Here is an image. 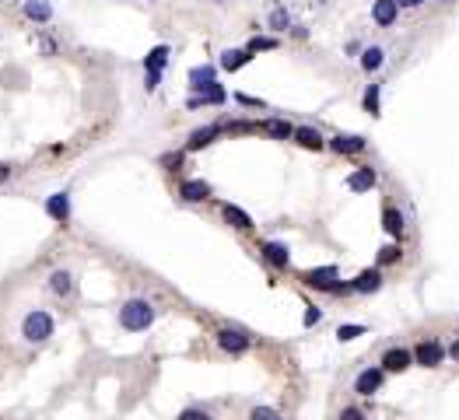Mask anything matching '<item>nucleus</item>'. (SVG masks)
<instances>
[{
    "instance_id": "nucleus-27",
    "label": "nucleus",
    "mask_w": 459,
    "mask_h": 420,
    "mask_svg": "<svg viewBox=\"0 0 459 420\" xmlns=\"http://www.w3.org/2000/svg\"><path fill=\"white\" fill-rule=\"evenodd\" d=\"M358 336H365V326H362V322H347V326L337 329V340H344V343H347V340H358Z\"/></svg>"
},
{
    "instance_id": "nucleus-14",
    "label": "nucleus",
    "mask_w": 459,
    "mask_h": 420,
    "mask_svg": "<svg viewBox=\"0 0 459 420\" xmlns=\"http://www.w3.org/2000/svg\"><path fill=\"white\" fill-rule=\"evenodd\" d=\"M225 99H228V92H225L217 81H210L207 88H200V92L189 99V109H196V105H221Z\"/></svg>"
},
{
    "instance_id": "nucleus-39",
    "label": "nucleus",
    "mask_w": 459,
    "mask_h": 420,
    "mask_svg": "<svg viewBox=\"0 0 459 420\" xmlns=\"http://www.w3.org/2000/svg\"><path fill=\"white\" fill-rule=\"evenodd\" d=\"M446 354H449V357L459 364V340H453V343H449V350H446Z\"/></svg>"
},
{
    "instance_id": "nucleus-36",
    "label": "nucleus",
    "mask_w": 459,
    "mask_h": 420,
    "mask_svg": "<svg viewBox=\"0 0 459 420\" xmlns=\"http://www.w3.org/2000/svg\"><path fill=\"white\" fill-rule=\"evenodd\" d=\"M235 102L249 105V109H263V102H260V99H249V95H235Z\"/></svg>"
},
{
    "instance_id": "nucleus-6",
    "label": "nucleus",
    "mask_w": 459,
    "mask_h": 420,
    "mask_svg": "<svg viewBox=\"0 0 459 420\" xmlns=\"http://www.w3.org/2000/svg\"><path fill=\"white\" fill-rule=\"evenodd\" d=\"M382 382H386V371H382L378 364H371V368H365V371L354 378V393H358V396H371V393L382 389Z\"/></svg>"
},
{
    "instance_id": "nucleus-40",
    "label": "nucleus",
    "mask_w": 459,
    "mask_h": 420,
    "mask_svg": "<svg viewBox=\"0 0 459 420\" xmlns=\"http://www.w3.org/2000/svg\"><path fill=\"white\" fill-rule=\"evenodd\" d=\"M396 4H400V7H421L424 0H396Z\"/></svg>"
},
{
    "instance_id": "nucleus-30",
    "label": "nucleus",
    "mask_w": 459,
    "mask_h": 420,
    "mask_svg": "<svg viewBox=\"0 0 459 420\" xmlns=\"http://www.w3.org/2000/svg\"><path fill=\"white\" fill-rule=\"evenodd\" d=\"M287 21H291V18H287V11H284V7H274V14H270V28H274V32H284V28H287Z\"/></svg>"
},
{
    "instance_id": "nucleus-23",
    "label": "nucleus",
    "mask_w": 459,
    "mask_h": 420,
    "mask_svg": "<svg viewBox=\"0 0 459 420\" xmlns=\"http://www.w3.org/2000/svg\"><path fill=\"white\" fill-rule=\"evenodd\" d=\"M382 63H386V49L382 46H368L362 53V70H368V74H375Z\"/></svg>"
},
{
    "instance_id": "nucleus-26",
    "label": "nucleus",
    "mask_w": 459,
    "mask_h": 420,
    "mask_svg": "<svg viewBox=\"0 0 459 420\" xmlns=\"http://www.w3.org/2000/svg\"><path fill=\"white\" fill-rule=\"evenodd\" d=\"M378 95H382L378 85H368L365 95H362V105H365V112H371V116H378Z\"/></svg>"
},
{
    "instance_id": "nucleus-8",
    "label": "nucleus",
    "mask_w": 459,
    "mask_h": 420,
    "mask_svg": "<svg viewBox=\"0 0 459 420\" xmlns=\"http://www.w3.org/2000/svg\"><path fill=\"white\" fill-rule=\"evenodd\" d=\"M49 291H53L56 298H74V291H78L74 273H71V270H53V273H49Z\"/></svg>"
},
{
    "instance_id": "nucleus-21",
    "label": "nucleus",
    "mask_w": 459,
    "mask_h": 420,
    "mask_svg": "<svg viewBox=\"0 0 459 420\" xmlns=\"http://www.w3.org/2000/svg\"><path fill=\"white\" fill-rule=\"evenodd\" d=\"M165 63H169V46H155V49L144 56V70H151V74H162Z\"/></svg>"
},
{
    "instance_id": "nucleus-18",
    "label": "nucleus",
    "mask_w": 459,
    "mask_h": 420,
    "mask_svg": "<svg viewBox=\"0 0 459 420\" xmlns=\"http://www.w3.org/2000/svg\"><path fill=\"white\" fill-rule=\"evenodd\" d=\"M221 214H225V221L235 228V231H253V217L246 214L242 207H235V204H225L221 207Z\"/></svg>"
},
{
    "instance_id": "nucleus-41",
    "label": "nucleus",
    "mask_w": 459,
    "mask_h": 420,
    "mask_svg": "<svg viewBox=\"0 0 459 420\" xmlns=\"http://www.w3.org/2000/svg\"><path fill=\"white\" fill-rule=\"evenodd\" d=\"M214 4H225V0H214Z\"/></svg>"
},
{
    "instance_id": "nucleus-25",
    "label": "nucleus",
    "mask_w": 459,
    "mask_h": 420,
    "mask_svg": "<svg viewBox=\"0 0 459 420\" xmlns=\"http://www.w3.org/2000/svg\"><path fill=\"white\" fill-rule=\"evenodd\" d=\"M189 81H193V88L200 92V88H207L210 81H214V67H193L189 70Z\"/></svg>"
},
{
    "instance_id": "nucleus-31",
    "label": "nucleus",
    "mask_w": 459,
    "mask_h": 420,
    "mask_svg": "<svg viewBox=\"0 0 459 420\" xmlns=\"http://www.w3.org/2000/svg\"><path fill=\"white\" fill-rule=\"evenodd\" d=\"M400 259V245H386L382 252H378V266H389V263H396Z\"/></svg>"
},
{
    "instance_id": "nucleus-16",
    "label": "nucleus",
    "mask_w": 459,
    "mask_h": 420,
    "mask_svg": "<svg viewBox=\"0 0 459 420\" xmlns=\"http://www.w3.org/2000/svg\"><path fill=\"white\" fill-rule=\"evenodd\" d=\"M46 214H49L56 224H67V221H71V197H67V193H53V197L46 200Z\"/></svg>"
},
{
    "instance_id": "nucleus-37",
    "label": "nucleus",
    "mask_w": 459,
    "mask_h": 420,
    "mask_svg": "<svg viewBox=\"0 0 459 420\" xmlns=\"http://www.w3.org/2000/svg\"><path fill=\"white\" fill-rule=\"evenodd\" d=\"M158 81H162V74H151V70H148V78H144L148 92H155V88H158Z\"/></svg>"
},
{
    "instance_id": "nucleus-33",
    "label": "nucleus",
    "mask_w": 459,
    "mask_h": 420,
    "mask_svg": "<svg viewBox=\"0 0 459 420\" xmlns=\"http://www.w3.org/2000/svg\"><path fill=\"white\" fill-rule=\"evenodd\" d=\"M179 420H210V414H207V410H200V407H189V410H183V414H179Z\"/></svg>"
},
{
    "instance_id": "nucleus-5",
    "label": "nucleus",
    "mask_w": 459,
    "mask_h": 420,
    "mask_svg": "<svg viewBox=\"0 0 459 420\" xmlns=\"http://www.w3.org/2000/svg\"><path fill=\"white\" fill-rule=\"evenodd\" d=\"M414 364V350H407V347H389L386 354H382V361H378V368L386 371V375H400V371H407Z\"/></svg>"
},
{
    "instance_id": "nucleus-2",
    "label": "nucleus",
    "mask_w": 459,
    "mask_h": 420,
    "mask_svg": "<svg viewBox=\"0 0 459 420\" xmlns=\"http://www.w3.org/2000/svg\"><path fill=\"white\" fill-rule=\"evenodd\" d=\"M53 329H56V322H53V315L46 312V309H32V312L21 319V336L28 343H46L53 336Z\"/></svg>"
},
{
    "instance_id": "nucleus-35",
    "label": "nucleus",
    "mask_w": 459,
    "mask_h": 420,
    "mask_svg": "<svg viewBox=\"0 0 459 420\" xmlns=\"http://www.w3.org/2000/svg\"><path fill=\"white\" fill-rule=\"evenodd\" d=\"M340 420H365V414H362L358 407H344V410H340Z\"/></svg>"
},
{
    "instance_id": "nucleus-12",
    "label": "nucleus",
    "mask_w": 459,
    "mask_h": 420,
    "mask_svg": "<svg viewBox=\"0 0 459 420\" xmlns=\"http://www.w3.org/2000/svg\"><path fill=\"white\" fill-rule=\"evenodd\" d=\"M396 18H400V4H396V0H375V4H371V21H375V25L389 28Z\"/></svg>"
},
{
    "instance_id": "nucleus-4",
    "label": "nucleus",
    "mask_w": 459,
    "mask_h": 420,
    "mask_svg": "<svg viewBox=\"0 0 459 420\" xmlns=\"http://www.w3.org/2000/svg\"><path fill=\"white\" fill-rule=\"evenodd\" d=\"M446 361V347L439 343V340H421L417 347H414V364H421V368H439Z\"/></svg>"
},
{
    "instance_id": "nucleus-19",
    "label": "nucleus",
    "mask_w": 459,
    "mask_h": 420,
    "mask_svg": "<svg viewBox=\"0 0 459 420\" xmlns=\"http://www.w3.org/2000/svg\"><path fill=\"white\" fill-rule=\"evenodd\" d=\"M249 60H253L249 49H225V53H221V70H239V67H246Z\"/></svg>"
},
{
    "instance_id": "nucleus-22",
    "label": "nucleus",
    "mask_w": 459,
    "mask_h": 420,
    "mask_svg": "<svg viewBox=\"0 0 459 420\" xmlns=\"http://www.w3.org/2000/svg\"><path fill=\"white\" fill-rule=\"evenodd\" d=\"M260 130H263V133H270V137H277V140H291V137H294V126H291V123H284V119H263V123H260Z\"/></svg>"
},
{
    "instance_id": "nucleus-20",
    "label": "nucleus",
    "mask_w": 459,
    "mask_h": 420,
    "mask_svg": "<svg viewBox=\"0 0 459 420\" xmlns=\"http://www.w3.org/2000/svg\"><path fill=\"white\" fill-rule=\"evenodd\" d=\"M382 228H386L393 238H400V235H403V228H407V221H403V214H400L396 207H386V210H382Z\"/></svg>"
},
{
    "instance_id": "nucleus-24",
    "label": "nucleus",
    "mask_w": 459,
    "mask_h": 420,
    "mask_svg": "<svg viewBox=\"0 0 459 420\" xmlns=\"http://www.w3.org/2000/svg\"><path fill=\"white\" fill-rule=\"evenodd\" d=\"M25 14H28L32 21H49V18H53V7H49V0H25Z\"/></svg>"
},
{
    "instance_id": "nucleus-38",
    "label": "nucleus",
    "mask_w": 459,
    "mask_h": 420,
    "mask_svg": "<svg viewBox=\"0 0 459 420\" xmlns=\"http://www.w3.org/2000/svg\"><path fill=\"white\" fill-rule=\"evenodd\" d=\"M11 175H14V168H11V165H4V161H0V183H7V179H11Z\"/></svg>"
},
{
    "instance_id": "nucleus-17",
    "label": "nucleus",
    "mask_w": 459,
    "mask_h": 420,
    "mask_svg": "<svg viewBox=\"0 0 459 420\" xmlns=\"http://www.w3.org/2000/svg\"><path fill=\"white\" fill-rule=\"evenodd\" d=\"M221 130H225V126H217V123H214V126H200V130H193L189 140H186V151H200V147L214 144V137H217Z\"/></svg>"
},
{
    "instance_id": "nucleus-7",
    "label": "nucleus",
    "mask_w": 459,
    "mask_h": 420,
    "mask_svg": "<svg viewBox=\"0 0 459 420\" xmlns=\"http://www.w3.org/2000/svg\"><path fill=\"white\" fill-rule=\"evenodd\" d=\"M260 256H263L274 270H287V266H291V252H287L284 242H263V245H260Z\"/></svg>"
},
{
    "instance_id": "nucleus-32",
    "label": "nucleus",
    "mask_w": 459,
    "mask_h": 420,
    "mask_svg": "<svg viewBox=\"0 0 459 420\" xmlns=\"http://www.w3.org/2000/svg\"><path fill=\"white\" fill-rule=\"evenodd\" d=\"M319 322H323V312H319L316 305H305V319H302V326L312 329V326H319Z\"/></svg>"
},
{
    "instance_id": "nucleus-13",
    "label": "nucleus",
    "mask_w": 459,
    "mask_h": 420,
    "mask_svg": "<svg viewBox=\"0 0 459 420\" xmlns=\"http://www.w3.org/2000/svg\"><path fill=\"white\" fill-rule=\"evenodd\" d=\"M365 137H358V133H337L333 140H330V147L337 151V154H362L365 151Z\"/></svg>"
},
{
    "instance_id": "nucleus-34",
    "label": "nucleus",
    "mask_w": 459,
    "mask_h": 420,
    "mask_svg": "<svg viewBox=\"0 0 459 420\" xmlns=\"http://www.w3.org/2000/svg\"><path fill=\"white\" fill-rule=\"evenodd\" d=\"M162 165H165V168H179V165H183V151H176V154H165V158H162Z\"/></svg>"
},
{
    "instance_id": "nucleus-3",
    "label": "nucleus",
    "mask_w": 459,
    "mask_h": 420,
    "mask_svg": "<svg viewBox=\"0 0 459 420\" xmlns=\"http://www.w3.org/2000/svg\"><path fill=\"white\" fill-rule=\"evenodd\" d=\"M217 347H221L225 354L239 357V354H246V350L253 347V336H249L246 329H239V326H221V329H217Z\"/></svg>"
},
{
    "instance_id": "nucleus-15",
    "label": "nucleus",
    "mask_w": 459,
    "mask_h": 420,
    "mask_svg": "<svg viewBox=\"0 0 459 420\" xmlns=\"http://www.w3.org/2000/svg\"><path fill=\"white\" fill-rule=\"evenodd\" d=\"M294 144H302L305 151H323L326 147V140H323V133L316 130V126H294V137H291Z\"/></svg>"
},
{
    "instance_id": "nucleus-28",
    "label": "nucleus",
    "mask_w": 459,
    "mask_h": 420,
    "mask_svg": "<svg viewBox=\"0 0 459 420\" xmlns=\"http://www.w3.org/2000/svg\"><path fill=\"white\" fill-rule=\"evenodd\" d=\"M249 420H284V417L277 414L274 407H253V410H249Z\"/></svg>"
},
{
    "instance_id": "nucleus-1",
    "label": "nucleus",
    "mask_w": 459,
    "mask_h": 420,
    "mask_svg": "<svg viewBox=\"0 0 459 420\" xmlns=\"http://www.w3.org/2000/svg\"><path fill=\"white\" fill-rule=\"evenodd\" d=\"M155 305L148 302V298H130V302H123V309H119V326L126 329V333H144V329H151V322H155Z\"/></svg>"
},
{
    "instance_id": "nucleus-9",
    "label": "nucleus",
    "mask_w": 459,
    "mask_h": 420,
    "mask_svg": "<svg viewBox=\"0 0 459 420\" xmlns=\"http://www.w3.org/2000/svg\"><path fill=\"white\" fill-rule=\"evenodd\" d=\"M179 197H183V204H203L210 197V183H203V179H183L179 183Z\"/></svg>"
},
{
    "instance_id": "nucleus-10",
    "label": "nucleus",
    "mask_w": 459,
    "mask_h": 420,
    "mask_svg": "<svg viewBox=\"0 0 459 420\" xmlns=\"http://www.w3.org/2000/svg\"><path fill=\"white\" fill-rule=\"evenodd\" d=\"M375 183H378V175H375L371 165H358V168L347 175V190H351V193H368Z\"/></svg>"
},
{
    "instance_id": "nucleus-29",
    "label": "nucleus",
    "mask_w": 459,
    "mask_h": 420,
    "mask_svg": "<svg viewBox=\"0 0 459 420\" xmlns=\"http://www.w3.org/2000/svg\"><path fill=\"white\" fill-rule=\"evenodd\" d=\"M249 53H263V49H277V39H267V35H256L249 46H246Z\"/></svg>"
},
{
    "instance_id": "nucleus-11",
    "label": "nucleus",
    "mask_w": 459,
    "mask_h": 420,
    "mask_svg": "<svg viewBox=\"0 0 459 420\" xmlns=\"http://www.w3.org/2000/svg\"><path fill=\"white\" fill-rule=\"evenodd\" d=\"M382 288V270L375 266V270H362L354 280H351V291L354 295H375Z\"/></svg>"
}]
</instances>
